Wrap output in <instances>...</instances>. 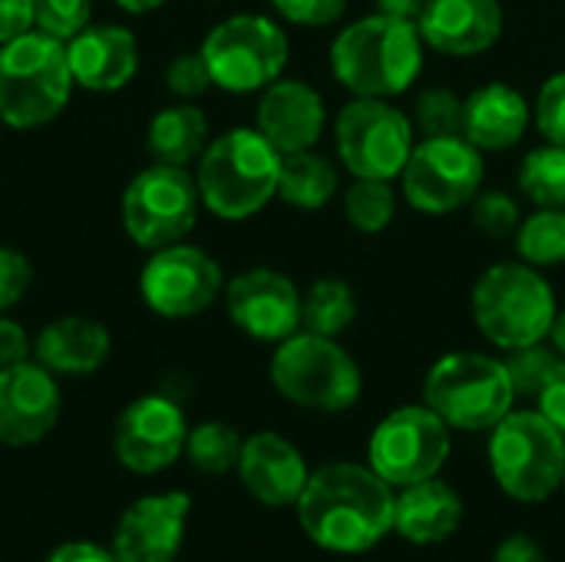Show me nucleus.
Segmentation results:
<instances>
[{
	"label": "nucleus",
	"instance_id": "obj_4",
	"mask_svg": "<svg viewBox=\"0 0 565 562\" xmlns=\"http://www.w3.org/2000/svg\"><path fill=\"white\" fill-rule=\"evenodd\" d=\"M470 308L477 331L503 351L546 341L559 315L553 285L523 258L490 265L473 285Z\"/></svg>",
	"mask_w": 565,
	"mask_h": 562
},
{
	"label": "nucleus",
	"instance_id": "obj_38",
	"mask_svg": "<svg viewBox=\"0 0 565 562\" xmlns=\"http://www.w3.org/2000/svg\"><path fill=\"white\" fill-rule=\"evenodd\" d=\"M166 86L172 96L179 99H195L202 96L212 83V73H209V63L202 56V50L195 53H179L169 66H166Z\"/></svg>",
	"mask_w": 565,
	"mask_h": 562
},
{
	"label": "nucleus",
	"instance_id": "obj_34",
	"mask_svg": "<svg viewBox=\"0 0 565 562\" xmlns=\"http://www.w3.org/2000/svg\"><path fill=\"white\" fill-rule=\"evenodd\" d=\"M559 361H563L559 351L556 348H546L543 341L526 344V348H513L503 358L516 397H540V391L546 388V381L553 378V371L559 368Z\"/></svg>",
	"mask_w": 565,
	"mask_h": 562
},
{
	"label": "nucleus",
	"instance_id": "obj_41",
	"mask_svg": "<svg viewBox=\"0 0 565 562\" xmlns=\"http://www.w3.org/2000/svg\"><path fill=\"white\" fill-rule=\"evenodd\" d=\"M30 354H33V341L26 328L13 318H0V368L30 361Z\"/></svg>",
	"mask_w": 565,
	"mask_h": 562
},
{
	"label": "nucleus",
	"instance_id": "obj_20",
	"mask_svg": "<svg viewBox=\"0 0 565 562\" xmlns=\"http://www.w3.org/2000/svg\"><path fill=\"white\" fill-rule=\"evenodd\" d=\"M420 36L444 56H477L497 46L503 33L500 0H427L417 17Z\"/></svg>",
	"mask_w": 565,
	"mask_h": 562
},
{
	"label": "nucleus",
	"instance_id": "obj_49",
	"mask_svg": "<svg viewBox=\"0 0 565 562\" xmlns=\"http://www.w3.org/2000/svg\"><path fill=\"white\" fill-rule=\"evenodd\" d=\"M563 484H565V477H563Z\"/></svg>",
	"mask_w": 565,
	"mask_h": 562
},
{
	"label": "nucleus",
	"instance_id": "obj_10",
	"mask_svg": "<svg viewBox=\"0 0 565 562\" xmlns=\"http://www.w3.org/2000/svg\"><path fill=\"white\" fill-rule=\"evenodd\" d=\"M338 159L354 179H401L417 139L414 123L391 99L354 96L334 119Z\"/></svg>",
	"mask_w": 565,
	"mask_h": 562
},
{
	"label": "nucleus",
	"instance_id": "obj_8",
	"mask_svg": "<svg viewBox=\"0 0 565 562\" xmlns=\"http://www.w3.org/2000/svg\"><path fill=\"white\" fill-rule=\"evenodd\" d=\"M490 467L507 497L540 503L563 487L565 434L540 411H510L493 427Z\"/></svg>",
	"mask_w": 565,
	"mask_h": 562
},
{
	"label": "nucleus",
	"instance_id": "obj_37",
	"mask_svg": "<svg viewBox=\"0 0 565 562\" xmlns=\"http://www.w3.org/2000/svg\"><path fill=\"white\" fill-rule=\"evenodd\" d=\"M533 123L546 136V142L565 146V70L553 73L533 103Z\"/></svg>",
	"mask_w": 565,
	"mask_h": 562
},
{
	"label": "nucleus",
	"instance_id": "obj_43",
	"mask_svg": "<svg viewBox=\"0 0 565 562\" xmlns=\"http://www.w3.org/2000/svg\"><path fill=\"white\" fill-rule=\"evenodd\" d=\"M536 401H540V414L565 434V358L559 361V368L553 371V378L546 381V388L540 391Z\"/></svg>",
	"mask_w": 565,
	"mask_h": 562
},
{
	"label": "nucleus",
	"instance_id": "obj_19",
	"mask_svg": "<svg viewBox=\"0 0 565 562\" xmlns=\"http://www.w3.org/2000/svg\"><path fill=\"white\" fill-rule=\"evenodd\" d=\"M328 109L324 96L305 83V79H275L262 89L258 109H255V129L281 152H301L315 149L324 136Z\"/></svg>",
	"mask_w": 565,
	"mask_h": 562
},
{
	"label": "nucleus",
	"instance_id": "obj_17",
	"mask_svg": "<svg viewBox=\"0 0 565 562\" xmlns=\"http://www.w3.org/2000/svg\"><path fill=\"white\" fill-rule=\"evenodd\" d=\"M60 384L56 374L40 361H20L0 368V444L33 447L60 421Z\"/></svg>",
	"mask_w": 565,
	"mask_h": 562
},
{
	"label": "nucleus",
	"instance_id": "obj_35",
	"mask_svg": "<svg viewBox=\"0 0 565 562\" xmlns=\"http://www.w3.org/2000/svg\"><path fill=\"white\" fill-rule=\"evenodd\" d=\"M470 205H473V225L490 238H510L523 222L520 202L503 189H480Z\"/></svg>",
	"mask_w": 565,
	"mask_h": 562
},
{
	"label": "nucleus",
	"instance_id": "obj_16",
	"mask_svg": "<svg viewBox=\"0 0 565 562\" xmlns=\"http://www.w3.org/2000/svg\"><path fill=\"white\" fill-rule=\"evenodd\" d=\"M225 308L238 331L255 341L278 344L301 331V291L298 285L268 265L245 268L225 285Z\"/></svg>",
	"mask_w": 565,
	"mask_h": 562
},
{
	"label": "nucleus",
	"instance_id": "obj_6",
	"mask_svg": "<svg viewBox=\"0 0 565 562\" xmlns=\"http://www.w3.org/2000/svg\"><path fill=\"white\" fill-rule=\"evenodd\" d=\"M268 378L285 401L321 414H341L354 407L364 391L361 368L338 344V338H324L305 328L278 341Z\"/></svg>",
	"mask_w": 565,
	"mask_h": 562
},
{
	"label": "nucleus",
	"instance_id": "obj_29",
	"mask_svg": "<svg viewBox=\"0 0 565 562\" xmlns=\"http://www.w3.org/2000/svg\"><path fill=\"white\" fill-rule=\"evenodd\" d=\"M516 185L536 209H565V146L546 142L526 152Z\"/></svg>",
	"mask_w": 565,
	"mask_h": 562
},
{
	"label": "nucleus",
	"instance_id": "obj_3",
	"mask_svg": "<svg viewBox=\"0 0 565 562\" xmlns=\"http://www.w3.org/2000/svg\"><path fill=\"white\" fill-rule=\"evenodd\" d=\"M278 176L281 152L255 126L215 136L195 169L202 205L222 222H245L258 215L278 195Z\"/></svg>",
	"mask_w": 565,
	"mask_h": 562
},
{
	"label": "nucleus",
	"instance_id": "obj_12",
	"mask_svg": "<svg viewBox=\"0 0 565 562\" xmlns=\"http://www.w3.org/2000/svg\"><path fill=\"white\" fill-rule=\"evenodd\" d=\"M483 179V152L473 142L463 136H430L414 146L401 172V192L424 215H450L477 199Z\"/></svg>",
	"mask_w": 565,
	"mask_h": 562
},
{
	"label": "nucleus",
	"instance_id": "obj_40",
	"mask_svg": "<svg viewBox=\"0 0 565 562\" xmlns=\"http://www.w3.org/2000/svg\"><path fill=\"white\" fill-rule=\"evenodd\" d=\"M30 282H33L30 258L20 248L0 245V315L23 301Z\"/></svg>",
	"mask_w": 565,
	"mask_h": 562
},
{
	"label": "nucleus",
	"instance_id": "obj_46",
	"mask_svg": "<svg viewBox=\"0 0 565 562\" xmlns=\"http://www.w3.org/2000/svg\"><path fill=\"white\" fill-rule=\"evenodd\" d=\"M381 13H391V17H404V20H417L427 7V0H374Z\"/></svg>",
	"mask_w": 565,
	"mask_h": 562
},
{
	"label": "nucleus",
	"instance_id": "obj_11",
	"mask_svg": "<svg viewBox=\"0 0 565 562\" xmlns=\"http://www.w3.org/2000/svg\"><path fill=\"white\" fill-rule=\"evenodd\" d=\"M199 209L202 195L195 176L182 166L166 162H152L136 172L119 202L126 235L149 252L182 242L195 229Z\"/></svg>",
	"mask_w": 565,
	"mask_h": 562
},
{
	"label": "nucleus",
	"instance_id": "obj_42",
	"mask_svg": "<svg viewBox=\"0 0 565 562\" xmlns=\"http://www.w3.org/2000/svg\"><path fill=\"white\" fill-rule=\"evenodd\" d=\"M33 30V0H0V46Z\"/></svg>",
	"mask_w": 565,
	"mask_h": 562
},
{
	"label": "nucleus",
	"instance_id": "obj_22",
	"mask_svg": "<svg viewBox=\"0 0 565 562\" xmlns=\"http://www.w3.org/2000/svg\"><path fill=\"white\" fill-rule=\"evenodd\" d=\"M235 470H238L245 490L265 507L298 503V497L311 477L301 450L275 431L252 434L242 444V457H238Z\"/></svg>",
	"mask_w": 565,
	"mask_h": 562
},
{
	"label": "nucleus",
	"instance_id": "obj_24",
	"mask_svg": "<svg viewBox=\"0 0 565 562\" xmlns=\"http://www.w3.org/2000/svg\"><path fill=\"white\" fill-rule=\"evenodd\" d=\"M109 348H113V338L96 318L66 315V318L50 321L36 335L33 358L60 378H89L106 364Z\"/></svg>",
	"mask_w": 565,
	"mask_h": 562
},
{
	"label": "nucleus",
	"instance_id": "obj_13",
	"mask_svg": "<svg viewBox=\"0 0 565 562\" xmlns=\"http://www.w3.org/2000/svg\"><path fill=\"white\" fill-rule=\"evenodd\" d=\"M447 457L450 427L427 404L391 411L367 444V467L391 487H411L437 477Z\"/></svg>",
	"mask_w": 565,
	"mask_h": 562
},
{
	"label": "nucleus",
	"instance_id": "obj_1",
	"mask_svg": "<svg viewBox=\"0 0 565 562\" xmlns=\"http://www.w3.org/2000/svg\"><path fill=\"white\" fill-rule=\"evenodd\" d=\"M387 480L361 464H328L315 470L298 497L301 530L331 553H364L394 530Z\"/></svg>",
	"mask_w": 565,
	"mask_h": 562
},
{
	"label": "nucleus",
	"instance_id": "obj_18",
	"mask_svg": "<svg viewBox=\"0 0 565 562\" xmlns=\"http://www.w3.org/2000/svg\"><path fill=\"white\" fill-rule=\"evenodd\" d=\"M192 500L179 490L136 500L116 523L113 553L119 562H172L185 540Z\"/></svg>",
	"mask_w": 565,
	"mask_h": 562
},
{
	"label": "nucleus",
	"instance_id": "obj_32",
	"mask_svg": "<svg viewBox=\"0 0 565 562\" xmlns=\"http://www.w3.org/2000/svg\"><path fill=\"white\" fill-rule=\"evenodd\" d=\"M397 215V192L384 179H354L344 189V219L361 235L384 232Z\"/></svg>",
	"mask_w": 565,
	"mask_h": 562
},
{
	"label": "nucleus",
	"instance_id": "obj_44",
	"mask_svg": "<svg viewBox=\"0 0 565 562\" xmlns=\"http://www.w3.org/2000/svg\"><path fill=\"white\" fill-rule=\"evenodd\" d=\"M43 562H119L113 550H103L99 543H89V540H73V543H63L56 547Z\"/></svg>",
	"mask_w": 565,
	"mask_h": 562
},
{
	"label": "nucleus",
	"instance_id": "obj_36",
	"mask_svg": "<svg viewBox=\"0 0 565 562\" xmlns=\"http://www.w3.org/2000/svg\"><path fill=\"white\" fill-rule=\"evenodd\" d=\"M93 20V0H33V30L73 40Z\"/></svg>",
	"mask_w": 565,
	"mask_h": 562
},
{
	"label": "nucleus",
	"instance_id": "obj_33",
	"mask_svg": "<svg viewBox=\"0 0 565 562\" xmlns=\"http://www.w3.org/2000/svg\"><path fill=\"white\" fill-rule=\"evenodd\" d=\"M414 129L430 136H463V99L447 86H427L414 103Z\"/></svg>",
	"mask_w": 565,
	"mask_h": 562
},
{
	"label": "nucleus",
	"instance_id": "obj_2",
	"mask_svg": "<svg viewBox=\"0 0 565 562\" xmlns=\"http://www.w3.org/2000/svg\"><path fill=\"white\" fill-rule=\"evenodd\" d=\"M424 36L417 20L367 13L331 40V73L354 96L391 99L407 93L424 73Z\"/></svg>",
	"mask_w": 565,
	"mask_h": 562
},
{
	"label": "nucleus",
	"instance_id": "obj_5",
	"mask_svg": "<svg viewBox=\"0 0 565 562\" xmlns=\"http://www.w3.org/2000/svg\"><path fill=\"white\" fill-rule=\"evenodd\" d=\"M66 43L30 30L0 46V119L13 129H40L53 123L73 93Z\"/></svg>",
	"mask_w": 565,
	"mask_h": 562
},
{
	"label": "nucleus",
	"instance_id": "obj_23",
	"mask_svg": "<svg viewBox=\"0 0 565 562\" xmlns=\"http://www.w3.org/2000/svg\"><path fill=\"white\" fill-rule=\"evenodd\" d=\"M533 123L526 96L507 83H483L463 96V139L480 152H507L523 142Z\"/></svg>",
	"mask_w": 565,
	"mask_h": 562
},
{
	"label": "nucleus",
	"instance_id": "obj_47",
	"mask_svg": "<svg viewBox=\"0 0 565 562\" xmlns=\"http://www.w3.org/2000/svg\"><path fill=\"white\" fill-rule=\"evenodd\" d=\"M119 10H126V13H136V17H142V13H152V10H159V7H166L169 0H113Z\"/></svg>",
	"mask_w": 565,
	"mask_h": 562
},
{
	"label": "nucleus",
	"instance_id": "obj_26",
	"mask_svg": "<svg viewBox=\"0 0 565 562\" xmlns=\"http://www.w3.org/2000/svg\"><path fill=\"white\" fill-rule=\"evenodd\" d=\"M205 146H209V119L189 99L172 103L149 119L146 149L156 162L185 169L189 162H199Z\"/></svg>",
	"mask_w": 565,
	"mask_h": 562
},
{
	"label": "nucleus",
	"instance_id": "obj_39",
	"mask_svg": "<svg viewBox=\"0 0 565 562\" xmlns=\"http://www.w3.org/2000/svg\"><path fill=\"white\" fill-rule=\"evenodd\" d=\"M351 0H271L281 20L295 26H331L348 13Z\"/></svg>",
	"mask_w": 565,
	"mask_h": 562
},
{
	"label": "nucleus",
	"instance_id": "obj_25",
	"mask_svg": "<svg viewBox=\"0 0 565 562\" xmlns=\"http://www.w3.org/2000/svg\"><path fill=\"white\" fill-rule=\"evenodd\" d=\"M463 520V503L457 490L437 477L401 487L394 500V530L411 543H440Z\"/></svg>",
	"mask_w": 565,
	"mask_h": 562
},
{
	"label": "nucleus",
	"instance_id": "obj_15",
	"mask_svg": "<svg viewBox=\"0 0 565 562\" xmlns=\"http://www.w3.org/2000/svg\"><path fill=\"white\" fill-rule=\"evenodd\" d=\"M189 424L166 394H142L122 407L113 427V454L129 474H162L185 454Z\"/></svg>",
	"mask_w": 565,
	"mask_h": 562
},
{
	"label": "nucleus",
	"instance_id": "obj_21",
	"mask_svg": "<svg viewBox=\"0 0 565 562\" xmlns=\"http://www.w3.org/2000/svg\"><path fill=\"white\" fill-rule=\"evenodd\" d=\"M66 56L76 86L89 93H116L139 73V43L119 23H89L66 40Z\"/></svg>",
	"mask_w": 565,
	"mask_h": 562
},
{
	"label": "nucleus",
	"instance_id": "obj_30",
	"mask_svg": "<svg viewBox=\"0 0 565 562\" xmlns=\"http://www.w3.org/2000/svg\"><path fill=\"white\" fill-rule=\"evenodd\" d=\"M242 434L225 421H205L189 431L185 437V457L199 474L225 477L238 467L242 457Z\"/></svg>",
	"mask_w": 565,
	"mask_h": 562
},
{
	"label": "nucleus",
	"instance_id": "obj_45",
	"mask_svg": "<svg viewBox=\"0 0 565 562\" xmlns=\"http://www.w3.org/2000/svg\"><path fill=\"white\" fill-rule=\"evenodd\" d=\"M493 562H546V556H543V550H540V543L533 537L516 533V537L500 543Z\"/></svg>",
	"mask_w": 565,
	"mask_h": 562
},
{
	"label": "nucleus",
	"instance_id": "obj_27",
	"mask_svg": "<svg viewBox=\"0 0 565 562\" xmlns=\"http://www.w3.org/2000/svg\"><path fill=\"white\" fill-rule=\"evenodd\" d=\"M338 189H341V176L328 156H321L315 149L281 156V176H278L281 202H288L301 212H318L338 195Z\"/></svg>",
	"mask_w": 565,
	"mask_h": 562
},
{
	"label": "nucleus",
	"instance_id": "obj_28",
	"mask_svg": "<svg viewBox=\"0 0 565 562\" xmlns=\"http://www.w3.org/2000/svg\"><path fill=\"white\" fill-rule=\"evenodd\" d=\"M358 318V295L344 278H318L305 295H301V328L324 335V338H341Z\"/></svg>",
	"mask_w": 565,
	"mask_h": 562
},
{
	"label": "nucleus",
	"instance_id": "obj_48",
	"mask_svg": "<svg viewBox=\"0 0 565 562\" xmlns=\"http://www.w3.org/2000/svg\"><path fill=\"white\" fill-rule=\"evenodd\" d=\"M550 341H553V348L559 351V358H565V311L556 315V321H553V331H550Z\"/></svg>",
	"mask_w": 565,
	"mask_h": 562
},
{
	"label": "nucleus",
	"instance_id": "obj_7",
	"mask_svg": "<svg viewBox=\"0 0 565 562\" xmlns=\"http://www.w3.org/2000/svg\"><path fill=\"white\" fill-rule=\"evenodd\" d=\"M513 397L507 364L480 351H450L424 378V404L450 431H493L513 411Z\"/></svg>",
	"mask_w": 565,
	"mask_h": 562
},
{
	"label": "nucleus",
	"instance_id": "obj_9",
	"mask_svg": "<svg viewBox=\"0 0 565 562\" xmlns=\"http://www.w3.org/2000/svg\"><path fill=\"white\" fill-rule=\"evenodd\" d=\"M212 83L225 93H262L281 79L288 66V33L262 13H235L209 30L202 40Z\"/></svg>",
	"mask_w": 565,
	"mask_h": 562
},
{
	"label": "nucleus",
	"instance_id": "obj_14",
	"mask_svg": "<svg viewBox=\"0 0 565 562\" xmlns=\"http://www.w3.org/2000/svg\"><path fill=\"white\" fill-rule=\"evenodd\" d=\"M139 295L159 318H192L225 295V275L205 248L172 242L142 265Z\"/></svg>",
	"mask_w": 565,
	"mask_h": 562
},
{
	"label": "nucleus",
	"instance_id": "obj_31",
	"mask_svg": "<svg viewBox=\"0 0 565 562\" xmlns=\"http://www.w3.org/2000/svg\"><path fill=\"white\" fill-rule=\"evenodd\" d=\"M516 252L533 268L565 265V209H536L516 229Z\"/></svg>",
	"mask_w": 565,
	"mask_h": 562
}]
</instances>
